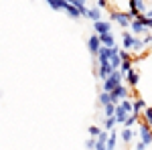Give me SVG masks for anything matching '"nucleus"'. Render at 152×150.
I'll return each instance as SVG.
<instances>
[{
	"instance_id": "nucleus-30",
	"label": "nucleus",
	"mask_w": 152,
	"mask_h": 150,
	"mask_svg": "<svg viewBox=\"0 0 152 150\" xmlns=\"http://www.w3.org/2000/svg\"><path fill=\"white\" fill-rule=\"evenodd\" d=\"M144 14H146V16H148V18H150V20H152V8H150V10H146V12H144Z\"/></svg>"
},
{
	"instance_id": "nucleus-13",
	"label": "nucleus",
	"mask_w": 152,
	"mask_h": 150,
	"mask_svg": "<svg viewBox=\"0 0 152 150\" xmlns=\"http://www.w3.org/2000/svg\"><path fill=\"white\" fill-rule=\"evenodd\" d=\"M130 8H134V10H138V12H146L148 10L144 0H130Z\"/></svg>"
},
{
	"instance_id": "nucleus-23",
	"label": "nucleus",
	"mask_w": 152,
	"mask_h": 150,
	"mask_svg": "<svg viewBox=\"0 0 152 150\" xmlns=\"http://www.w3.org/2000/svg\"><path fill=\"white\" fill-rule=\"evenodd\" d=\"M112 102V97H110V91H104V93H99V104L105 105V104H110Z\"/></svg>"
},
{
	"instance_id": "nucleus-2",
	"label": "nucleus",
	"mask_w": 152,
	"mask_h": 150,
	"mask_svg": "<svg viewBox=\"0 0 152 150\" xmlns=\"http://www.w3.org/2000/svg\"><path fill=\"white\" fill-rule=\"evenodd\" d=\"M132 114V102H128V97L126 100H122L120 104L116 105V120L118 124H124V120Z\"/></svg>"
},
{
	"instance_id": "nucleus-1",
	"label": "nucleus",
	"mask_w": 152,
	"mask_h": 150,
	"mask_svg": "<svg viewBox=\"0 0 152 150\" xmlns=\"http://www.w3.org/2000/svg\"><path fill=\"white\" fill-rule=\"evenodd\" d=\"M122 79H124V73L120 69H116L114 73H110V77L104 79V91H114L118 85H122Z\"/></svg>"
},
{
	"instance_id": "nucleus-5",
	"label": "nucleus",
	"mask_w": 152,
	"mask_h": 150,
	"mask_svg": "<svg viewBox=\"0 0 152 150\" xmlns=\"http://www.w3.org/2000/svg\"><path fill=\"white\" fill-rule=\"evenodd\" d=\"M110 97H112V102L118 105L122 100H126V97H128V89H126L124 85H118L114 91H110Z\"/></svg>"
},
{
	"instance_id": "nucleus-15",
	"label": "nucleus",
	"mask_w": 152,
	"mask_h": 150,
	"mask_svg": "<svg viewBox=\"0 0 152 150\" xmlns=\"http://www.w3.org/2000/svg\"><path fill=\"white\" fill-rule=\"evenodd\" d=\"M120 138L124 140L126 144H130V142H132V138H134V132H132L130 128H126V126H124V130L120 132Z\"/></svg>"
},
{
	"instance_id": "nucleus-11",
	"label": "nucleus",
	"mask_w": 152,
	"mask_h": 150,
	"mask_svg": "<svg viewBox=\"0 0 152 150\" xmlns=\"http://www.w3.org/2000/svg\"><path fill=\"white\" fill-rule=\"evenodd\" d=\"M146 110V102L142 100V97H138L134 104H132V114H136V116H140L142 112Z\"/></svg>"
},
{
	"instance_id": "nucleus-12",
	"label": "nucleus",
	"mask_w": 152,
	"mask_h": 150,
	"mask_svg": "<svg viewBox=\"0 0 152 150\" xmlns=\"http://www.w3.org/2000/svg\"><path fill=\"white\" fill-rule=\"evenodd\" d=\"M99 41H102V45H105V47H116V41H114V35H112V33L99 35Z\"/></svg>"
},
{
	"instance_id": "nucleus-4",
	"label": "nucleus",
	"mask_w": 152,
	"mask_h": 150,
	"mask_svg": "<svg viewBox=\"0 0 152 150\" xmlns=\"http://www.w3.org/2000/svg\"><path fill=\"white\" fill-rule=\"evenodd\" d=\"M110 18L116 20L122 29H130V23H132L130 16H128V14H124V12H110Z\"/></svg>"
},
{
	"instance_id": "nucleus-26",
	"label": "nucleus",
	"mask_w": 152,
	"mask_h": 150,
	"mask_svg": "<svg viewBox=\"0 0 152 150\" xmlns=\"http://www.w3.org/2000/svg\"><path fill=\"white\" fill-rule=\"evenodd\" d=\"M85 148H87V150H95V138H94V136H91V140L85 142Z\"/></svg>"
},
{
	"instance_id": "nucleus-3",
	"label": "nucleus",
	"mask_w": 152,
	"mask_h": 150,
	"mask_svg": "<svg viewBox=\"0 0 152 150\" xmlns=\"http://www.w3.org/2000/svg\"><path fill=\"white\" fill-rule=\"evenodd\" d=\"M138 136H140V140L146 144V146H150V144H152V126H148L146 122H140Z\"/></svg>"
},
{
	"instance_id": "nucleus-21",
	"label": "nucleus",
	"mask_w": 152,
	"mask_h": 150,
	"mask_svg": "<svg viewBox=\"0 0 152 150\" xmlns=\"http://www.w3.org/2000/svg\"><path fill=\"white\" fill-rule=\"evenodd\" d=\"M116 142H118V132H112L110 138H107V150H114L116 148Z\"/></svg>"
},
{
	"instance_id": "nucleus-9",
	"label": "nucleus",
	"mask_w": 152,
	"mask_h": 150,
	"mask_svg": "<svg viewBox=\"0 0 152 150\" xmlns=\"http://www.w3.org/2000/svg\"><path fill=\"white\" fill-rule=\"evenodd\" d=\"M114 67H112V63H102L99 65V79L104 81V79H107L110 77V73H114Z\"/></svg>"
},
{
	"instance_id": "nucleus-24",
	"label": "nucleus",
	"mask_w": 152,
	"mask_h": 150,
	"mask_svg": "<svg viewBox=\"0 0 152 150\" xmlns=\"http://www.w3.org/2000/svg\"><path fill=\"white\" fill-rule=\"evenodd\" d=\"M95 150H107V142L105 140H95Z\"/></svg>"
},
{
	"instance_id": "nucleus-22",
	"label": "nucleus",
	"mask_w": 152,
	"mask_h": 150,
	"mask_svg": "<svg viewBox=\"0 0 152 150\" xmlns=\"http://www.w3.org/2000/svg\"><path fill=\"white\" fill-rule=\"evenodd\" d=\"M144 122H146L148 126H152V105L150 108L146 105V110H144Z\"/></svg>"
},
{
	"instance_id": "nucleus-6",
	"label": "nucleus",
	"mask_w": 152,
	"mask_h": 150,
	"mask_svg": "<svg viewBox=\"0 0 152 150\" xmlns=\"http://www.w3.org/2000/svg\"><path fill=\"white\" fill-rule=\"evenodd\" d=\"M140 39L134 35V33H128V31H124L122 33V45H124V49L128 51V49H134V45L138 43Z\"/></svg>"
},
{
	"instance_id": "nucleus-16",
	"label": "nucleus",
	"mask_w": 152,
	"mask_h": 150,
	"mask_svg": "<svg viewBox=\"0 0 152 150\" xmlns=\"http://www.w3.org/2000/svg\"><path fill=\"white\" fill-rule=\"evenodd\" d=\"M138 120H140V116H136V114H130L126 120H124V126L126 128H132V126H136L138 124Z\"/></svg>"
},
{
	"instance_id": "nucleus-28",
	"label": "nucleus",
	"mask_w": 152,
	"mask_h": 150,
	"mask_svg": "<svg viewBox=\"0 0 152 150\" xmlns=\"http://www.w3.org/2000/svg\"><path fill=\"white\" fill-rule=\"evenodd\" d=\"M142 41H144V45H150V43H152V35H146Z\"/></svg>"
},
{
	"instance_id": "nucleus-19",
	"label": "nucleus",
	"mask_w": 152,
	"mask_h": 150,
	"mask_svg": "<svg viewBox=\"0 0 152 150\" xmlns=\"http://www.w3.org/2000/svg\"><path fill=\"white\" fill-rule=\"evenodd\" d=\"M104 112H105V118H110V116H116V104H114V102L105 104V105H104Z\"/></svg>"
},
{
	"instance_id": "nucleus-31",
	"label": "nucleus",
	"mask_w": 152,
	"mask_h": 150,
	"mask_svg": "<svg viewBox=\"0 0 152 150\" xmlns=\"http://www.w3.org/2000/svg\"><path fill=\"white\" fill-rule=\"evenodd\" d=\"M79 2H83V4H85V2H87V0H79Z\"/></svg>"
},
{
	"instance_id": "nucleus-7",
	"label": "nucleus",
	"mask_w": 152,
	"mask_h": 150,
	"mask_svg": "<svg viewBox=\"0 0 152 150\" xmlns=\"http://www.w3.org/2000/svg\"><path fill=\"white\" fill-rule=\"evenodd\" d=\"M87 49H89L91 55L97 57V53H99V49H102V41H99V35H97V33L89 37V41H87Z\"/></svg>"
},
{
	"instance_id": "nucleus-29",
	"label": "nucleus",
	"mask_w": 152,
	"mask_h": 150,
	"mask_svg": "<svg viewBox=\"0 0 152 150\" xmlns=\"http://www.w3.org/2000/svg\"><path fill=\"white\" fill-rule=\"evenodd\" d=\"M97 4H99L102 8H105V6H110V2H107V0H97Z\"/></svg>"
},
{
	"instance_id": "nucleus-20",
	"label": "nucleus",
	"mask_w": 152,
	"mask_h": 150,
	"mask_svg": "<svg viewBox=\"0 0 152 150\" xmlns=\"http://www.w3.org/2000/svg\"><path fill=\"white\" fill-rule=\"evenodd\" d=\"M110 63H112V67H114V69H120V67H122V57H120V51H118L116 55L110 59Z\"/></svg>"
},
{
	"instance_id": "nucleus-17",
	"label": "nucleus",
	"mask_w": 152,
	"mask_h": 150,
	"mask_svg": "<svg viewBox=\"0 0 152 150\" xmlns=\"http://www.w3.org/2000/svg\"><path fill=\"white\" fill-rule=\"evenodd\" d=\"M118 124V120H116V116H110V118H105V122H104V128L110 132V130H114Z\"/></svg>"
},
{
	"instance_id": "nucleus-8",
	"label": "nucleus",
	"mask_w": 152,
	"mask_h": 150,
	"mask_svg": "<svg viewBox=\"0 0 152 150\" xmlns=\"http://www.w3.org/2000/svg\"><path fill=\"white\" fill-rule=\"evenodd\" d=\"M94 31L97 35H104V33H112V24L105 23V20H95L94 23Z\"/></svg>"
},
{
	"instance_id": "nucleus-25",
	"label": "nucleus",
	"mask_w": 152,
	"mask_h": 150,
	"mask_svg": "<svg viewBox=\"0 0 152 150\" xmlns=\"http://www.w3.org/2000/svg\"><path fill=\"white\" fill-rule=\"evenodd\" d=\"M89 134H91L94 138H97V136L102 134V130H99V128H97V126H89Z\"/></svg>"
},
{
	"instance_id": "nucleus-27",
	"label": "nucleus",
	"mask_w": 152,
	"mask_h": 150,
	"mask_svg": "<svg viewBox=\"0 0 152 150\" xmlns=\"http://www.w3.org/2000/svg\"><path fill=\"white\" fill-rule=\"evenodd\" d=\"M146 148H148V146H146V144H144L142 140L138 142V144H136V150H146Z\"/></svg>"
},
{
	"instance_id": "nucleus-14",
	"label": "nucleus",
	"mask_w": 152,
	"mask_h": 150,
	"mask_svg": "<svg viewBox=\"0 0 152 150\" xmlns=\"http://www.w3.org/2000/svg\"><path fill=\"white\" fill-rule=\"evenodd\" d=\"M85 16L89 18V20H102V12H99V8H87V12H85Z\"/></svg>"
},
{
	"instance_id": "nucleus-10",
	"label": "nucleus",
	"mask_w": 152,
	"mask_h": 150,
	"mask_svg": "<svg viewBox=\"0 0 152 150\" xmlns=\"http://www.w3.org/2000/svg\"><path fill=\"white\" fill-rule=\"evenodd\" d=\"M126 81H128L130 87H136V85H138V81H140V75H138V71L130 69L128 73H126Z\"/></svg>"
},
{
	"instance_id": "nucleus-18",
	"label": "nucleus",
	"mask_w": 152,
	"mask_h": 150,
	"mask_svg": "<svg viewBox=\"0 0 152 150\" xmlns=\"http://www.w3.org/2000/svg\"><path fill=\"white\" fill-rule=\"evenodd\" d=\"M132 63H134V59H132V57H130V59H124V61H122V67H120V71L126 75V73L132 69Z\"/></svg>"
}]
</instances>
